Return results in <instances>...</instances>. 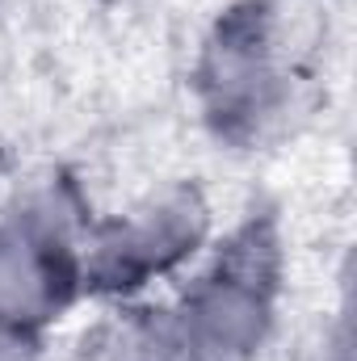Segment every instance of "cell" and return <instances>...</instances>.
Returning a JSON list of instances; mask_svg holds the SVG:
<instances>
[{"instance_id": "cell-1", "label": "cell", "mask_w": 357, "mask_h": 361, "mask_svg": "<svg viewBox=\"0 0 357 361\" xmlns=\"http://www.w3.org/2000/svg\"><path fill=\"white\" fill-rule=\"evenodd\" d=\"M273 298L277 240L253 219L169 315L181 361H257L273 332Z\"/></svg>"}, {"instance_id": "cell-2", "label": "cell", "mask_w": 357, "mask_h": 361, "mask_svg": "<svg viewBox=\"0 0 357 361\" xmlns=\"http://www.w3.org/2000/svg\"><path fill=\"white\" fill-rule=\"evenodd\" d=\"M206 240V206L189 189L169 193L126 219L97 227L80 257V277L89 290L126 294L160 273L177 269Z\"/></svg>"}, {"instance_id": "cell-3", "label": "cell", "mask_w": 357, "mask_h": 361, "mask_svg": "<svg viewBox=\"0 0 357 361\" xmlns=\"http://www.w3.org/2000/svg\"><path fill=\"white\" fill-rule=\"evenodd\" d=\"M80 252L68 240V219L51 214V202L0 219V315L42 332L76 290Z\"/></svg>"}, {"instance_id": "cell-4", "label": "cell", "mask_w": 357, "mask_h": 361, "mask_svg": "<svg viewBox=\"0 0 357 361\" xmlns=\"http://www.w3.org/2000/svg\"><path fill=\"white\" fill-rule=\"evenodd\" d=\"M198 76H202L210 118L227 135L248 130V126H257V118H265L282 89L273 17L265 4L253 0L244 8H231L219 21L214 38L206 42Z\"/></svg>"}, {"instance_id": "cell-5", "label": "cell", "mask_w": 357, "mask_h": 361, "mask_svg": "<svg viewBox=\"0 0 357 361\" xmlns=\"http://www.w3.org/2000/svg\"><path fill=\"white\" fill-rule=\"evenodd\" d=\"M38 345H42V332L0 315V361H38Z\"/></svg>"}]
</instances>
